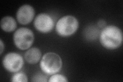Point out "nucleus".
Here are the masks:
<instances>
[{
	"instance_id": "obj_1",
	"label": "nucleus",
	"mask_w": 123,
	"mask_h": 82,
	"mask_svg": "<svg viewBox=\"0 0 123 82\" xmlns=\"http://www.w3.org/2000/svg\"><path fill=\"white\" fill-rule=\"evenodd\" d=\"M122 31L114 25L106 26L103 28L99 34V42L107 49L118 48L123 43Z\"/></svg>"
},
{
	"instance_id": "obj_2",
	"label": "nucleus",
	"mask_w": 123,
	"mask_h": 82,
	"mask_svg": "<svg viewBox=\"0 0 123 82\" xmlns=\"http://www.w3.org/2000/svg\"><path fill=\"white\" fill-rule=\"evenodd\" d=\"M63 62L61 57L55 52H49L42 57L40 63V68L44 73L52 75L59 72L62 69Z\"/></svg>"
},
{
	"instance_id": "obj_3",
	"label": "nucleus",
	"mask_w": 123,
	"mask_h": 82,
	"mask_svg": "<svg viewBox=\"0 0 123 82\" xmlns=\"http://www.w3.org/2000/svg\"><path fill=\"white\" fill-rule=\"evenodd\" d=\"M79 21L75 17L71 15H65L57 21L55 31L57 34L62 37L72 36L79 28Z\"/></svg>"
},
{
	"instance_id": "obj_4",
	"label": "nucleus",
	"mask_w": 123,
	"mask_h": 82,
	"mask_svg": "<svg viewBox=\"0 0 123 82\" xmlns=\"http://www.w3.org/2000/svg\"><path fill=\"white\" fill-rule=\"evenodd\" d=\"M34 40V33L27 28H20L15 31L13 35V42L17 47L22 50L29 49Z\"/></svg>"
},
{
	"instance_id": "obj_5",
	"label": "nucleus",
	"mask_w": 123,
	"mask_h": 82,
	"mask_svg": "<svg viewBox=\"0 0 123 82\" xmlns=\"http://www.w3.org/2000/svg\"><path fill=\"white\" fill-rule=\"evenodd\" d=\"M3 67L8 71L16 73L20 71L24 65V59L20 54L16 52H9L3 58Z\"/></svg>"
},
{
	"instance_id": "obj_6",
	"label": "nucleus",
	"mask_w": 123,
	"mask_h": 82,
	"mask_svg": "<svg viewBox=\"0 0 123 82\" xmlns=\"http://www.w3.org/2000/svg\"><path fill=\"white\" fill-rule=\"evenodd\" d=\"M33 24L35 28L42 33L50 32L55 26V23L52 17L45 13L38 14L34 19Z\"/></svg>"
},
{
	"instance_id": "obj_7",
	"label": "nucleus",
	"mask_w": 123,
	"mask_h": 82,
	"mask_svg": "<svg viewBox=\"0 0 123 82\" xmlns=\"http://www.w3.org/2000/svg\"><path fill=\"white\" fill-rule=\"evenodd\" d=\"M35 15V11L31 6L25 4L19 8L17 13L18 22L22 25H27L32 22Z\"/></svg>"
},
{
	"instance_id": "obj_8",
	"label": "nucleus",
	"mask_w": 123,
	"mask_h": 82,
	"mask_svg": "<svg viewBox=\"0 0 123 82\" xmlns=\"http://www.w3.org/2000/svg\"><path fill=\"white\" fill-rule=\"evenodd\" d=\"M25 60L30 64H35L40 61L42 57L41 51L37 47L29 49L24 55Z\"/></svg>"
},
{
	"instance_id": "obj_9",
	"label": "nucleus",
	"mask_w": 123,
	"mask_h": 82,
	"mask_svg": "<svg viewBox=\"0 0 123 82\" xmlns=\"http://www.w3.org/2000/svg\"><path fill=\"white\" fill-rule=\"evenodd\" d=\"M17 24L13 18L10 16L3 17L1 21L2 29L7 32H13L17 28Z\"/></svg>"
},
{
	"instance_id": "obj_10",
	"label": "nucleus",
	"mask_w": 123,
	"mask_h": 82,
	"mask_svg": "<svg viewBox=\"0 0 123 82\" xmlns=\"http://www.w3.org/2000/svg\"><path fill=\"white\" fill-rule=\"evenodd\" d=\"M11 81L13 82H28V78L25 73L18 71L12 76Z\"/></svg>"
},
{
	"instance_id": "obj_11",
	"label": "nucleus",
	"mask_w": 123,
	"mask_h": 82,
	"mask_svg": "<svg viewBox=\"0 0 123 82\" xmlns=\"http://www.w3.org/2000/svg\"><path fill=\"white\" fill-rule=\"evenodd\" d=\"M48 81L50 82H68V80L67 78L65 76L62 75L55 73L51 75V77L49 78Z\"/></svg>"
},
{
	"instance_id": "obj_12",
	"label": "nucleus",
	"mask_w": 123,
	"mask_h": 82,
	"mask_svg": "<svg viewBox=\"0 0 123 82\" xmlns=\"http://www.w3.org/2000/svg\"><path fill=\"white\" fill-rule=\"evenodd\" d=\"M46 76L43 75H37L33 77L32 81L34 82H45L46 81Z\"/></svg>"
},
{
	"instance_id": "obj_13",
	"label": "nucleus",
	"mask_w": 123,
	"mask_h": 82,
	"mask_svg": "<svg viewBox=\"0 0 123 82\" xmlns=\"http://www.w3.org/2000/svg\"><path fill=\"white\" fill-rule=\"evenodd\" d=\"M106 23L105 21L103 20V19H101V20H99L98 22V25L99 27V28H104L106 27Z\"/></svg>"
},
{
	"instance_id": "obj_14",
	"label": "nucleus",
	"mask_w": 123,
	"mask_h": 82,
	"mask_svg": "<svg viewBox=\"0 0 123 82\" xmlns=\"http://www.w3.org/2000/svg\"><path fill=\"white\" fill-rule=\"evenodd\" d=\"M5 48L4 44L3 43V42L2 40H0V54H2Z\"/></svg>"
}]
</instances>
